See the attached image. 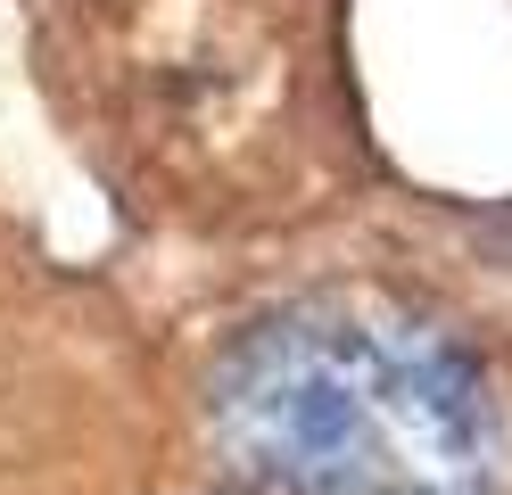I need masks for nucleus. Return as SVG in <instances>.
<instances>
[{"mask_svg":"<svg viewBox=\"0 0 512 495\" xmlns=\"http://www.w3.org/2000/svg\"><path fill=\"white\" fill-rule=\"evenodd\" d=\"M42 58L91 174L149 223L331 215L372 165L347 0H58Z\"/></svg>","mask_w":512,"mask_h":495,"instance_id":"f257e3e1","label":"nucleus"},{"mask_svg":"<svg viewBox=\"0 0 512 495\" xmlns=\"http://www.w3.org/2000/svg\"><path fill=\"white\" fill-rule=\"evenodd\" d=\"M207 429L256 495H504L488 372L389 297H298L207 380Z\"/></svg>","mask_w":512,"mask_h":495,"instance_id":"f03ea898","label":"nucleus"}]
</instances>
